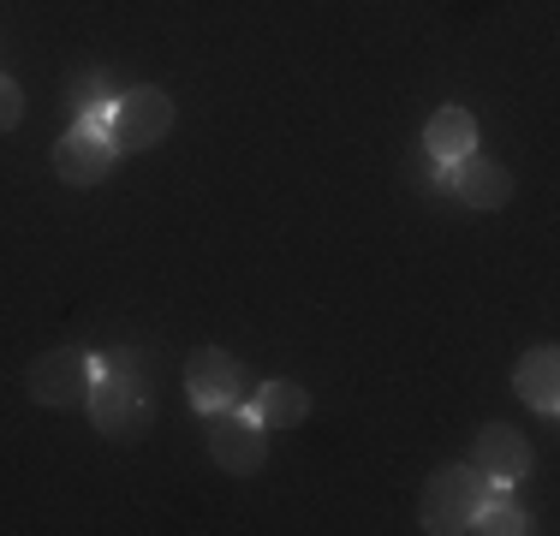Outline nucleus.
<instances>
[{
	"label": "nucleus",
	"instance_id": "1",
	"mask_svg": "<svg viewBox=\"0 0 560 536\" xmlns=\"http://www.w3.org/2000/svg\"><path fill=\"white\" fill-rule=\"evenodd\" d=\"M90 423L108 441H143L150 435V382H126V375H96L90 382Z\"/></svg>",
	"mask_w": 560,
	"mask_h": 536
},
{
	"label": "nucleus",
	"instance_id": "2",
	"mask_svg": "<svg viewBox=\"0 0 560 536\" xmlns=\"http://www.w3.org/2000/svg\"><path fill=\"white\" fill-rule=\"evenodd\" d=\"M483 501H489V477L477 465H442V471L423 482V525L430 531H471Z\"/></svg>",
	"mask_w": 560,
	"mask_h": 536
},
{
	"label": "nucleus",
	"instance_id": "3",
	"mask_svg": "<svg viewBox=\"0 0 560 536\" xmlns=\"http://www.w3.org/2000/svg\"><path fill=\"white\" fill-rule=\"evenodd\" d=\"M209 453L226 477H257L269 459V429L257 423V411L245 406H221L209 411Z\"/></svg>",
	"mask_w": 560,
	"mask_h": 536
},
{
	"label": "nucleus",
	"instance_id": "4",
	"mask_svg": "<svg viewBox=\"0 0 560 536\" xmlns=\"http://www.w3.org/2000/svg\"><path fill=\"white\" fill-rule=\"evenodd\" d=\"M90 382H96V358L78 352V346H60V352H43L31 370H24V387H31L36 406L72 411L90 399Z\"/></svg>",
	"mask_w": 560,
	"mask_h": 536
},
{
	"label": "nucleus",
	"instance_id": "5",
	"mask_svg": "<svg viewBox=\"0 0 560 536\" xmlns=\"http://www.w3.org/2000/svg\"><path fill=\"white\" fill-rule=\"evenodd\" d=\"M167 131H173V102H167V90H155V84L126 90V96L114 102V114H108L114 150H155Z\"/></svg>",
	"mask_w": 560,
	"mask_h": 536
},
{
	"label": "nucleus",
	"instance_id": "6",
	"mask_svg": "<svg viewBox=\"0 0 560 536\" xmlns=\"http://www.w3.org/2000/svg\"><path fill=\"white\" fill-rule=\"evenodd\" d=\"M238 387H245V370H238L233 352H221V346H197L191 358H185V394H191V406L203 411H221V406H238Z\"/></svg>",
	"mask_w": 560,
	"mask_h": 536
},
{
	"label": "nucleus",
	"instance_id": "7",
	"mask_svg": "<svg viewBox=\"0 0 560 536\" xmlns=\"http://www.w3.org/2000/svg\"><path fill=\"white\" fill-rule=\"evenodd\" d=\"M114 138H108V126H96V119H78L72 131L55 143V173L66 185H96V179H108V167H114Z\"/></svg>",
	"mask_w": 560,
	"mask_h": 536
},
{
	"label": "nucleus",
	"instance_id": "8",
	"mask_svg": "<svg viewBox=\"0 0 560 536\" xmlns=\"http://www.w3.org/2000/svg\"><path fill=\"white\" fill-rule=\"evenodd\" d=\"M447 191L459 197L465 209H501L506 197H513V173L501 167V161H489L483 150H471V155H459V161H447Z\"/></svg>",
	"mask_w": 560,
	"mask_h": 536
},
{
	"label": "nucleus",
	"instance_id": "9",
	"mask_svg": "<svg viewBox=\"0 0 560 536\" xmlns=\"http://www.w3.org/2000/svg\"><path fill=\"white\" fill-rule=\"evenodd\" d=\"M471 465L489 477V489H513V482L530 471V441L518 435V429H506V423H489V429H477Z\"/></svg>",
	"mask_w": 560,
	"mask_h": 536
},
{
	"label": "nucleus",
	"instance_id": "10",
	"mask_svg": "<svg viewBox=\"0 0 560 536\" xmlns=\"http://www.w3.org/2000/svg\"><path fill=\"white\" fill-rule=\"evenodd\" d=\"M513 387H518L525 406H537V411H549V418H555V411H560V352H555V346H537V352L518 358Z\"/></svg>",
	"mask_w": 560,
	"mask_h": 536
},
{
	"label": "nucleus",
	"instance_id": "11",
	"mask_svg": "<svg viewBox=\"0 0 560 536\" xmlns=\"http://www.w3.org/2000/svg\"><path fill=\"white\" fill-rule=\"evenodd\" d=\"M423 150H430V161H459L477 150V119L465 114V107H435L430 126H423Z\"/></svg>",
	"mask_w": 560,
	"mask_h": 536
},
{
	"label": "nucleus",
	"instance_id": "12",
	"mask_svg": "<svg viewBox=\"0 0 560 536\" xmlns=\"http://www.w3.org/2000/svg\"><path fill=\"white\" fill-rule=\"evenodd\" d=\"M257 423L262 429H299L304 418H311V394H304V382H262V394H257Z\"/></svg>",
	"mask_w": 560,
	"mask_h": 536
},
{
	"label": "nucleus",
	"instance_id": "13",
	"mask_svg": "<svg viewBox=\"0 0 560 536\" xmlns=\"http://www.w3.org/2000/svg\"><path fill=\"white\" fill-rule=\"evenodd\" d=\"M471 531H483V536H518V531H530V518L518 513L513 501H495L489 494L483 506H477V518H471Z\"/></svg>",
	"mask_w": 560,
	"mask_h": 536
},
{
	"label": "nucleus",
	"instance_id": "14",
	"mask_svg": "<svg viewBox=\"0 0 560 536\" xmlns=\"http://www.w3.org/2000/svg\"><path fill=\"white\" fill-rule=\"evenodd\" d=\"M19 119H24V90H19V78L0 72V131H12Z\"/></svg>",
	"mask_w": 560,
	"mask_h": 536
},
{
	"label": "nucleus",
	"instance_id": "15",
	"mask_svg": "<svg viewBox=\"0 0 560 536\" xmlns=\"http://www.w3.org/2000/svg\"><path fill=\"white\" fill-rule=\"evenodd\" d=\"M96 375H126V382H143V358L138 352H108V358H96Z\"/></svg>",
	"mask_w": 560,
	"mask_h": 536
}]
</instances>
